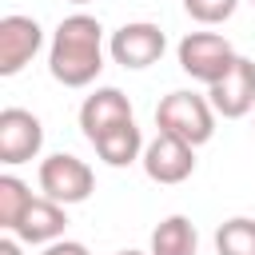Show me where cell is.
Here are the masks:
<instances>
[{"instance_id": "cell-1", "label": "cell", "mask_w": 255, "mask_h": 255, "mask_svg": "<svg viewBox=\"0 0 255 255\" xmlns=\"http://www.w3.org/2000/svg\"><path fill=\"white\" fill-rule=\"evenodd\" d=\"M48 72L64 88H88L104 72V28L88 12H72L56 24L48 44Z\"/></svg>"}, {"instance_id": "cell-2", "label": "cell", "mask_w": 255, "mask_h": 255, "mask_svg": "<svg viewBox=\"0 0 255 255\" xmlns=\"http://www.w3.org/2000/svg\"><path fill=\"white\" fill-rule=\"evenodd\" d=\"M155 128L167 131V135H179L187 139L191 147L207 143L215 135V108L207 96H195V92H171L159 100L155 108Z\"/></svg>"}, {"instance_id": "cell-3", "label": "cell", "mask_w": 255, "mask_h": 255, "mask_svg": "<svg viewBox=\"0 0 255 255\" xmlns=\"http://www.w3.org/2000/svg\"><path fill=\"white\" fill-rule=\"evenodd\" d=\"M179 68L191 76V80H199V84H215L231 64H235V48H231V40L227 36H219V32H187L183 40H179Z\"/></svg>"}, {"instance_id": "cell-4", "label": "cell", "mask_w": 255, "mask_h": 255, "mask_svg": "<svg viewBox=\"0 0 255 255\" xmlns=\"http://www.w3.org/2000/svg\"><path fill=\"white\" fill-rule=\"evenodd\" d=\"M40 191L56 203H84L92 191H96V175L92 167L80 159V155H68V151H56L40 163Z\"/></svg>"}, {"instance_id": "cell-5", "label": "cell", "mask_w": 255, "mask_h": 255, "mask_svg": "<svg viewBox=\"0 0 255 255\" xmlns=\"http://www.w3.org/2000/svg\"><path fill=\"white\" fill-rule=\"evenodd\" d=\"M163 48H167V36H163L159 24H151V20H131V24L116 28L112 40H108L112 60H116L120 68H128V72L151 68V64L163 56Z\"/></svg>"}, {"instance_id": "cell-6", "label": "cell", "mask_w": 255, "mask_h": 255, "mask_svg": "<svg viewBox=\"0 0 255 255\" xmlns=\"http://www.w3.org/2000/svg\"><path fill=\"white\" fill-rule=\"evenodd\" d=\"M139 163H143V171H147L151 183L175 187V183H183V179L195 171V147H191L187 139H179V135L159 131V135L143 147Z\"/></svg>"}, {"instance_id": "cell-7", "label": "cell", "mask_w": 255, "mask_h": 255, "mask_svg": "<svg viewBox=\"0 0 255 255\" xmlns=\"http://www.w3.org/2000/svg\"><path fill=\"white\" fill-rule=\"evenodd\" d=\"M207 100L215 108V116L223 120H243L255 108V60L235 56V64L207 88Z\"/></svg>"}, {"instance_id": "cell-8", "label": "cell", "mask_w": 255, "mask_h": 255, "mask_svg": "<svg viewBox=\"0 0 255 255\" xmlns=\"http://www.w3.org/2000/svg\"><path fill=\"white\" fill-rule=\"evenodd\" d=\"M44 147V124L24 112V108H4L0 112V163L16 167L36 159Z\"/></svg>"}, {"instance_id": "cell-9", "label": "cell", "mask_w": 255, "mask_h": 255, "mask_svg": "<svg viewBox=\"0 0 255 255\" xmlns=\"http://www.w3.org/2000/svg\"><path fill=\"white\" fill-rule=\"evenodd\" d=\"M44 32L32 16H4L0 20V76H16L24 72V64H32V56L40 52Z\"/></svg>"}, {"instance_id": "cell-10", "label": "cell", "mask_w": 255, "mask_h": 255, "mask_svg": "<svg viewBox=\"0 0 255 255\" xmlns=\"http://www.w3.org/2000/svg\"><path fill=\"white\" fill-rule=\"evenodd\" d=\"M131 120V100L120 88H96L84 104H80V128L88 135V143H96L104 131L120 128Z\"/></svg>"}, {"instance_id": "cell-11", "label": "cell", "mask_w": 255, "mask_h": 255, "mask_svg": "<svg viewBox=\"0 0 255 255\" xmlns=\"http://www.w3.org/2000/svg\"><path fill=\"white\" fill-rule=\"evenodd\" d=\"M64 227H68L64 203L40 195V199L28 203V211L20 215V223H16L12 235H16L20 243H56V239H64Z\"/></svg>"}, {"instance_id": "cell-12", "label": "cell", "mask_w": 255, "mask_h": 255, "mask_svg": "<svg viewBox=\"0 0 255 255\" xmlns=\"http://www.w3.org/2000/svg\"><path fill=\"white\" fill-rule=\"evenodd\" d=\"M92 147L100 151V159H104L108 167H128V163H135V159L143 155V147H147V143H143V135H139L135 120H128V124H120V128L104 131Z\"/></svg>"}, {"instance_id": "cell-13", "label": "cell", "mask_w": 255, "mask_h": 255, "mask_svg": "<svg viewBox=\"0 0 255 255\" xmlns=\"http://www.w3.org/2000/svg\"><path fill=\"white\" fill-rule=\"evenodd\" d=\"M195 247H199V235L187 215H167L151 231V255H195Z\"/></svg>"}, {"instance_id": "cell-14", "label": "cell", "mask_w": 255, "mask_h": 255, "mask_svg": "<svg viewBox=\"0 0 255 255\" xmlns=\"http://www.w3.org/2000/svg\"><path fill=\"white\" fill-rule=\"evenodd\" d=\"M32 199H36V195L28 191L24 179L0 175V227H4V231H16V223H20V215L28 211Z\"/></svg>"}, {"instance_id": "cell-15", "label": "cell", "mask_w": 255, "mask_h": 255, "mask_svg": "<svg viewBox=\"0 0 255 255\" xmlns=\"http://www.w3.org/2000/svg\"><path fill=\"white\" fill-rule=\"evenodd\" d=\"M215 251L219 255H255V219L235 215L215 231Z\"/></svg>"}, {"instance_id": "cell-16", "label": "cell", "mask_w": 255, "mask_h": 255, "mask_svg": "<svg viewBox=\"0 0 255 255\" xmlns=\"http://www.w3.org/2000/svg\"><path fill=\"white\" fill-rule=\"evenodd\" d=\"M183 8H187V16L199 20V24H223V20L235 16L239 0H183Z\"/></svg>"}, {"instance_id": "cell-17", "label": "cell", "mask_w": 255, "mask_h": 255, "mask_svg": "<svg viewBox=\"0 0 255 255\" xmlns=\"http://www.w3.org/2000/svg\"><path fill=\"white\" fill-rule=\"evenodd\" d=\"M44 255H92V251L84 243H76V239H56V243L44 247Z\"/></svg>"}, {"instance_id": "cell-18", "label": "cell", "mask_w": 255, "mask_h": 255, "mask_svg": "<svg viewBox=\"0 0 255 255\" xmlns=\"http://www.w3.org/2000/svg\"><path fill=\"white\" fill-rule=\"evenodd\" d=\"M0 255H24L20 251V239H0Z\"/></svg>"}, {"instance_id": "cell-19", "label": "cell", "mask_w": 255, "mask_h": 255, "mask_svg": "<svg viewBox=\"0 0 255 255\" xmlns=\"http://www.w3.org/2000/svg\"><path fill=\"white\" fill-rule=\"evenodd\" d=\"M120 255H143V251H120ZM147 255H151V251H147Z\"/></svg>"}, {"instance_id": "cell-20", "label": "cell", "mask_w": 255, "mask_h": 255, "mask_svg": "<svg viewBox=\"0 0 255 255\" xmlns=\"http://www.w3.org/2000/svg\"><path fill=\"white\" fill-rule=\"evenodd\" d=\"M68 4H92V0H68Z\"/></svg>"}, {"instance_id": "cell-21", "label": "cell", "mask_w": 255, "mask_h": 255, "mask_svg": "<svg viewBox=\"0 0 255 255\" xmlns=\"http://www.w3.org/2000/svg\"><path fill=\"white\" fill-rule=\"evenodd\" d=\"M251 4H255V0H251Z\"/></svg>"}]
</instances>
